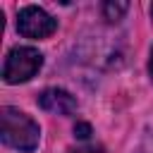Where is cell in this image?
I'll use <instances>...</instances> for the list:
<instances>
[{
	"label": "cell",
	"instance_id": "obj_1",
	"mask_svg": "<svg viewBox=\"0 0 153 153\" xmlns=\"http://www.w3.org/2000/svg\"><path fill=\"white\" fill-rule=\"evenodd\" d=\"M0 136H2L5 146L29 153V151H33L38 146L41 127L26 112H22V110H17L12 105H5L0 110Z\"/></svg>",
	"mask_w": 153,
	"mask_h": 153
},
{
	"label": "cell",
	"instance_id": "obj_2",
	"mask_svg": "<svg viewBox=\"0 0 153 153\" xmlns=\"http://www.w3.org/2000/svg\"><path fill=\"white\" fill-rule=\"evenodd\" d=\"M43 67V55L31 45H17L7 53L2 65V79L7 84H24L38 74Z\"/></svg>",
	"mask_w": 153,
	"mask_h": 153
},
{
	"label": "cell",
	"instance_id": "obj_3",
	"mask_svg": "<svg viewBox=\"0 0 153 153\" xmlns=\"http://www.w3.org/2000/svg\"><path fill=\"white\" fill-rule=\"evenodd\" d=\"M57 22L38 5H26L17 14V31L26 38H48L55 33Z\"/></svg>",
	"mask_w": 153,
	"mask_h": 153
},
{
	"label": "cell",
	"instance_id": "obj_4",
	"mask_svg": "<svg viewBox=\"0 0 153 153\" xmlns=\"http://www.w3.org/2000/svg\"><path fill=\"white\" fill-rule=\"evenodd\" d=\"M38 105L50 115H74L79 103L76 98L65 88H45L38 96Z\"/></svg>",
	"mask_w": 153,
	"mask_h": 153
},
{
	"label": "cell",
	"instance_id": "obj_5",
	"mask_svg": "<svg viewBox=\"0 0 153 153\" xmlns=\"http://www.w3.org/2000/svg\"><path fill=\"white\" fill-rule=\"evenodd\" d=\"M127 10H129V2H112V0H110V2L103 5V14H105V19H110V22L122 19Z\"/></svg>",
	"mask_w": 153,
	"mask_h": 153
},
{
	"label": "cell",
	"instance_id": "obj_6",
	"mask_svg": "<svg viewBox=\"0 0 153 153\" xmlns=\"http://www.w3.org/2000/svg\"><path fill=\"white\" fill-rule=\"evenodd\" d=\"M74 136H79V139H88L91 136V127L86 124V122H76V127H74Z\"/></svg>",
	"mask_w": 153,
	"mask_h": 153
},
{
	"label": "cell",
	"instance_id": "obj_7",
	"mask_svg": "<svg viewBox=\"0 0 153 153\" xmlns=\"http://www.w3.org/2000/svg\"><path fill=\"white\" fill-rule=\"evenodd\" d=\"M69 153H103V148H98V146H79V148H72Z\"/></svg>",
	"mask_w": 153,
	"mask_h": 153
},
{
	"label": "cell",
	"instance_id": "obj_8",
	"mask_svg": "<svg viewBox=\"0 0 153 153\" xmlns=\"http://www.w3.org/2000/svg\"><path fill=\"white\" fill-rule=\"evenodd\" d=\"M148 69H151V76H153V53H151V62H148Z\"/></svg>",
	"mask_w": 153,
	"mask_h": 153
},
{
	"label": "cell",
	"instance_id": "obj_9",
	"mask_svg": "<svg viewBox=\"0 0 153 153\" xmlns=\"http://www.w3.org/2000/svg\"><path fill=\"white\" fill-rule=\"evenodd\" d=\"M151 17H153V5H151Z\"/></svg>",
	"mask_w": 153,
	"mask_h": 153
}]
</instances>
